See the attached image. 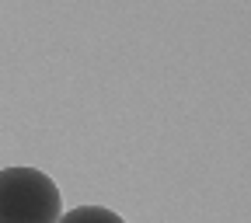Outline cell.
Segmentation results:
<instances>
[{"instance_id": "2", "label": "cell", "mask_w": 251, "mask_h": 223, "mask_svg": "<svg viewBox=\"0 0 251 223\" xmlns=\"http://www.w3.org/2000/svg\"><path fill=\"white\" fill-rule=\"evenodd\" d=\"M59 223H126V220L105 206H77L70 213H63Z\"/></svg>"}, {"instance_id": "1", "label": "cell", "mask_w": 251, "mask_h": 223, "mask_svg": "<svg viewBox=\"0 0 251 223\" xmlns=\"http://www.w3.org/2000/svg\"><path fill=\"white\" fill-rule=\"evenodd\" d=\"M63 196L39 168L0 171V223H59Z\"/></svg>"}]
</instances>
